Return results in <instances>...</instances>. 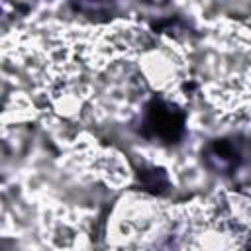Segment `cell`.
I'll return each instance as SVG.
<instances>
[{
    "label": "cell",
    "mask_w": 251,
    "mask_h": 251,
    "mask_svg": "<svg viewBox=\"0 0 251 251\" xmlns=\"http://www.w3.org/2000/svg\"><path fill=\"white\" fill-rule=\"evenodd\" d=\"M139 133L161 145H178L186 133V114L165 98H151L141 114Z\"/></svg>",
    "instance_id": "obj_1"
},
{
    "label": "cell",
    "mask_w": 251,
    "mask_h": 251,
    "mask_svg": "<svg viewBox=\"0 0 251 251\" xmlns=\"http://www.w3.org/2000/svg\"><path fill=\"white\" fill-rule=\"evenodd\" d=\"M202 161L210 171L229 176L237 173V169L241 167L243 153L235 139L220 137V139H212L210 143H206V147L202 149Z\"/></svg>",
    "instance_id": "obj_2"
},
{
    "label": "cell",
    "mask_w": 251,
    "mask_h": 251,
    "mask_svg": "<svg viewBox=\"0 0 251 251\" xmlns=\"http://www.w3.org/2000/svg\"><path fill=\"white\" fill-rule=\"evenodd\" d=\"M137 184L141 186V190L155 194V196H163L169 192V176L161 167H145L137 173Z\"/></svg>",
    "instance_id": "obj_3"
},
{
    "label": "cell",
    "mask_w": 251,
    "mask_h": 251,
    "mask_svg": "<svg viewBox=\"0 0 251 251\" xmlns=\"http://www.w3.org/2000/svg\"><path fill=\"white\" fill-rule=\"evenodd\" d=\"M110 0H73L75 8L84 12V14H100L106 10Z\"/></svg>",
    "instance_id": "obj_4"
},
{
    "label": "cell",
    "mask_w": 251,
    "mask_h": 251,
    "mask_svg": "<svg viewBox=\"0 0 251 251\" xmlns=\"http://www.w3.org/2000/svg\"><path fill=\"white\" fill-rule=\"evenodd\" d=\"M145 2H149V4H155V6H163V4H167V0H145Z\"/></svg>",
    "instance_id": "obj_5"
},
{
    "label": "cell",
    "mask_w": 251,
    "mask_h": 251,
    "mask_svg": "<svg viewBox=\"0 0 251 251\" xmlns=\"http://www.w3.org/2000/svg\"><path fill=\"white\" fill-rule=\"evenodd\" d=\"M247 247H251V235H249V241H247Z\"/></svg>",
    "instance_id": "obj_6"
}]
</instances>
